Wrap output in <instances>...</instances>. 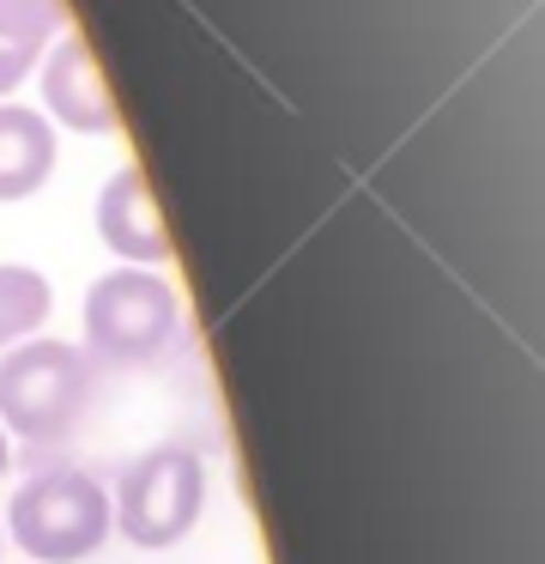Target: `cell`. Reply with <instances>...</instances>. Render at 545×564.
I'll use <instances>...</instances> for the list:
<instances>
[{"instance_id":"6da1fadb","label":"cell","mask_w":545,"mask_h":564,"mask_svg":"<svg viewBox=\"0 0 545 564\" xmlns=\"http://www.w3.org/2000/svg\"><path fill=\"white\" fill-rule=\"evenodd\" d=\"M97 394V365L67 340H31L0 352V431L36 449L67 443L85 425V406Z\"/></svg>"},{"instance_id":"7a4b0ae2","label":"cell","mask_w":545,"mask_h":564,"mask_svg":"<svg viewBox=\"0 0 545 564\" xmlns=\"http://www.w3.org/2000/svg\"><path fill=\"white\" fill-rule=\"evenodd\" d=\"M85 346L97 370H152L182 334V297L152 268H116L85 285Z\"/></svg>"},{"instance_id":"3957f363","label":"cell","mask_w":545,"mask_h":564,"mask_svg":"<svg viewBox=\"0 0 545 564\" xmlns=\"http://www.w3.org/2000/svg\"><path fill=\"white\" fill-rule=\"evenodd\" d=\"M109 528L116 516L103 479L85 467H43L12 491L0 534H12V546L31 564H79L109 540Z\"/></svg>"},{"instance_id":"277c9868","label":"cell","mask_w":545,"mask_h":564,"mask_svg":"<svg viewBox=\"0 0 545 564\" xmlns=\"http://www.w3.org/2000/svg\"><path fill=\"white\" fill-rule=\"evenodd\" d=\"M200 510H206V467L182 443H157V449L133 455L121 467L116 491H109L116 528L145 552H164L176 540H188Z\"/></svg>"},{"instance_id":"5b68a950","label":"cell","mask_w":545,"mask_h":564,"mask_svg":"<svg viewBox=\"0 0 545 564\" xmlns=\"http://www.w3.org/2000/svg\"><path fill=\"white\" fill-rule=\"evenodd\" d=\"M36 86H43V110L73 134H116V104L97 74L85 37H55L36 62Z\"/></svg>"},{"instance_id":"8992f818","label":"cell","mask_w":545,"mask_h":564,"mask_svg":"<svg viewBox=\"0 0 545 564\" xmlns=\"http://www.w3.org/2000/svg\"><path fill=\"white\" fill-rule=\"evenodd\" d=\"M91 219H97V237H103L128 268H164V261H170L164 213H157L152 188H145V176L133 171V164H121V171L97 188Z\"/></svg>"},{"instance_id":"52a82bcc","label":"cell","mask_w":545,"mask_h":564,"mask_svg":"<svg viewBox=\"0 0 545 564\" xmlns=\"http://www.w3.org/2000/svg\"><path fill=\"white\" fill-rule=\"evenodd\" d=\"M55 176V128L43 110L0 98V200H31Z\"/></svg>"},{"instance_id":"ba28073f","label":"cell","mask_w":545,"mask_h":564,"mask_svg":"<svg viewBox=\"0 0 545 564\" xmlns=\"http://www.w3.org/2000/svg\"><path fill=\"white\" fill-rule=\"evenodd\" d=\"M43 322H48V280L36 268L0 261V352L31 340Z\"/></svg>"},{"instance_id":"9c48e42d","label":"cell","mask_w":545,"mask_h":564,"mask_svg":"<svg viewBox=\"0 0 545 564\" xmlns=\"http://www.w3.org/2000/svg\"><path fill=\"white\" fill-rule=\"evenodd\" d=\"M61 19H67L61 0H0V43L24 55H43L55 43Z\"/></svg>"},{"instance_id":"30bf717a","label":"cell","mask_w":545,"mask_h":564,"mask_svg":"<svg viewBox=\"0 0 545 564\" xmlns=\"http://www.w3.org/2000/svg\"><path fill=\"white\" fill-rule=\"evenodd\" d=\"M36 62H43V55H24V50H7V43H0V98H12V91L36 74Z\"/></svg>"},{"instance_id":"8fae6325","label":"cell","mask_w":545,"mask_h":564,"mask_svg":"<svg viewBox=\"0 0 545 564\" xmlns=\"http://www.w3.org/2000/svg\"><path fill=\"white\" fill-rule=\"evenodd\" d=\"M7 467H12V449H7V431H0V479H7Z\"/></svg>"},{"instance_id":"7c38bea8","label":"cell","mask_w":545,"mask_h":564,"mask_svg":"<svg viewBox=\"0 0 545 564\" xmlns=\"http://www.w3.org/2000/svg\"><path fill=\"white\" fill-rule=\"evenodd\" d=\"M0 546H7V534H0Z\"/></svg>"}]
</instances>
